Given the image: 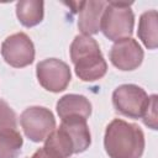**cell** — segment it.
<instances>
[{"instance_id":"obj_16","label":"cell","mask_w":158,"mask_h":158,"mask_svg":"<svg viewBox=\"0 0 158 158\" xmlns=\"http://www.w3.org/2000/svg\"><path fill=\"white\" fill-rule=\"evenodd\" d=\"M143 123L152 130H157V95L153 94L149 96L148 106L142 116Z\"/></svg>"},{"instance_id":"obj_15","label":"cell","mask_w":158,"mask_h":158,"mask_svg":"<svg viewBox=\"0 0 158 158\" xmlns=\"http://www.w3.org/2000/svg\"><path fill=\"white\" fill-rule=\"evenodd\" d=\"M17 127V117L15 111L10 107V105L0 99V131L4 130H16Z\"/></svg>"},{"instance_id":"obj_4","label":"cell","mask_w":158,"mask_h":158,"mask_svg":"<svg viewBox=\"0 0 158 158\" xmlns=\"http://www.w3.org/2000/svg\"><path fill=\"white\" fill-rule=\"evenodd\" d=\"M149 102V96L138 85L122 84L112 93V104L115 110L131 118H142Z\"/></svg>"},{"instance_id":"obj_13","label":"cell","mask_w":158,"mask_h":158,"mask_svg":"<svg viewBox=\"0 0 158 158\" xmlns=\"http://www.w3.org/2000/svg\"><path fill=\"white\" fill-rule=\"evenodd\" d=\"M43 1L40 0H20L16 4V16L25 27H33L43 20Z\"/></svg>"},{"instance_id":"obj_6","label":"cell","mask_w":158,"mask_h":158,"mask_svg":"<svg viewBox=\"0 0 158 158\" xmlns=\"http://www.w3.org/2000/svg\"><path fill=\"white\" fill-rule=\"evenodd\" d=\"M36 75L41 86L52 93L67 89L72 79L69 65L57 58H47L37 63Z\"/></svg>"},{"instance_id":"obj_8","label":"cell","mask_w":158,"mask_h":158,"mask_svg":"<svg viewBox=\"0 0 158 158\" xmlns=\"http://www.w3.org/2000/svg\"><path fill=\"white\" fill-rule=\"evenodd\" d=\"M143 57L142 47L132 37L116 41L110 49V60L120 70H135L141 65Z\"/></svg>"},{"instance_id":"obj_9","label":"cell","mask_w":158,"mask_h":158,"mask_svg":"<svg viewBox=\"0 0 158 158\" xmlns=\"http://www.w3.org/2000/svg\"><path fill=\"white\" fill-rule=\"evenodd\" d=\"M107 1H80L77 2L79 12L78 17V28L84 36H91L100 31V21Z\"/></svg>"},{"instance_id":"obj_2","label":"cell","mask_w":158,"mask_h":158,"mask_svg":"<svg viewBox=\"0 0 158 158\" xmlns=\"http://www.w3.org/2000/svg\"><path fill=\"white\" fill-rule=\"evenodd\" d=\"M70 59L75 74L83 81L101 79L107 72V63L104 59L98 42L84 35H78L70 44Z\"/></svg>"},{"instance_id":"obj_1","label":"cell","mask_w":158,"mask_h":158,"mask_svg":"<svg viewBox=\"0 0 158 158\" xmlns=\"http://www.w3.org/2000/svg\"><path fill=\"white\" fill-rule=\"evenodd\" d=\"M144 144L143 131L136 123L115 118L106 126L104 147L110 158H141Z\"/></svg>"},{"instance_id":"obj_17","label":"cell","mask_w":158,"mask_h":158,"mask_svg":"<svg viewBox=\"0 0 158 158\" xmlns=\"http://www.w3.org/2000/svg\"><path fill=\"white\" fill-rule=\"evenodd\" d=\"M30 158H58V157H56L54 154H52L51 152H48L44 147H42V148L37 149Z\"/></svg>"},{"instance_id":"obj_14","label":"cell","mask_w":158,"mask_h":158,"mask_svg":"<svg viewBox=\"0 0 158 158\" xmlns=\"http://www.w3.org/2000/svg\"><path fill=\"white\" fill-rule=\"evenodd\" d=\"M23 138L16 130L0 131V158H17Z\"/></svg>"},{"instance_id":"obj_12","label":"cell","mask_w":158,"mask_h":158,"mask_svg":"<svg viewBox=\"0 0 158 158\" xmlns=\"http://www.w3.org/2000/svg\"><path fill=\"white\" fill-rule=\"evenodd\" d=\"M138 38L146 48L156 49L158 46V14L156 10L143 12L138 21Z\"/></svg>"},{"instance_id":"obj_11","label":"cell","mask_w":158,"mask_h":158,"mask_svg":"<svg viewBox=\"0 0 158 158\" xmlns=\"http://www.w3.org/2000/svg\"><path fill=\"white\" fill-rule=\"evenodd\" d=\"M59 128L70 139L74 153H81L86 151V148H89L91 143V136L85 118L74 117L62 120Z\"/></svg>"},{"instance_id":"obj_5","label":"cell","mask_w":158,"mask_h":158,"mask_svg":"<svg viewBox=\"0 0 158 158\" xmlns=\"http://www.w3.org/2000/svg\"><path fill=\"white\" fill-rule=\"evenodd\" d=\"M20 125L28 139L42 142L56 130V118L47 107L30 106L21 114Z\"/></svg>"},{"instance_id":"obj_10","label":"cell","mask_w":158,"mask_h":158,"mask_svg":"<svg viewBox=\"0 0 158 158\" xmlns=\"http://www.w3.org/2000/svg\"><path fill=\"white\" fill-rule=\"evenodd\" d=\"M57 114L60 120L80 117L88 120L91 114V104L89 99L79 94H67L63 95L57 101Z\"/></svg>"},{"instance_id":"obj_7","label":"cell","mask_w":158,"mask_h":158,"mask_svg":"<svg viewBox=\"0 0 158 158\" xmlns=\"http://www.w3.org/2000/svg\"><path fill=\"white\" fill-rule=\"evenodd\" d=\"M1 56L5 62L14 68L27 67L35 59L33 42L23 32L14 33L2 42Z\"/></svg>"},{"instance_id":"obj_3","label":"cell","mask_w":158,"mask_h":158,"mask_svg":"<svg viewBox=\"0 0 158 158\" xmlns=\"http://www.w3.org/2000/svg\"><path fill=\"white\" fill-rule=\"evenodd\" d=\"M131 2L109 1L104 9L100 31L110 41L130 38L133 33L135 15L131 10Z\"/></svg>"}]
</instances>
